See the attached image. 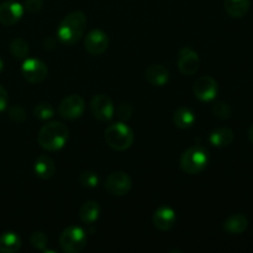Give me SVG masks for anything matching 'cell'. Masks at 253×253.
Returning <instances> with one entry per match:
<instances>
[{
  "label": "cell",
  "instance_id": "1",
  "mask_svg": "<svg viewBox=\"0 0 253 253\" xmlns=\"http://www.w3.org/2000/svg\"><path fill=\"white\" fill-rule=\"evenodd\" d=\"M86 27V16L82 11H72L64 16L57 30L58 40L66 46H72L81 40Z\"/></svg>",
  "mask_w": 253,
  "mask_h": 253
},
{
  "label": "cell",
  "instance_id": "2",
  "mask_svg": "<svg viewBox=\"0 0 253 253\" xmlns=\"http://www.w3.org/2000/svg\"><path fill=\"white\" fill-rule=\"evenodd\" d=\"M68 127L63 123L51 121L42 126L37 135V141L43 150L54 152V151H58L64 147L66 142L68 141Z\"/></svg>",
  "mask_w": 253,
  "mask_h": 253
},
{
  "label": "cell",
  "instance_id": "3",
  "mask_svg": "<svg viewBox=\"0 0 253 253\" xmlns=\"http://www.w3.org/2000/svg\"><path fill=\"white\" fill-rule=\"evenodd\" d=\"M106 143L115 151H126L133 143V131L124 123H115L109 125L104 132Z\"/></svg>",
  "mask_w": 253,
  "mask_h": 253
},
{
  "label": "cell",
  "instance_id": "4",
  "mask_svg": "<svg viewBox=\"0 0 253 253\" xmlns=\"http://www.w3.org/2000/svg\"><path fill=\"white\" fill-rule=\"evenodd\" d=\"M209 153L202 146H193L185 150L180 157V168L187 174H199L207 168Z\"/></svg>",
  "mask_w": 253,
  "mask_h": 253
},
{
  "label": "cell",
  "instance_id": "5",
  "mask_svg": "<svg viewBox=\"0 0 253 253\" xmlns=\"http://www.w3.org/2000/svg\"><path fill=\"white\" fill-rule=\"evenodd\" d=\"M59 246L66 253H79L86 246V235L82 227L69 226L59 236Z\"/></svg>",
  "mask_w": 253,
  "mask_h": 253
},
{
  "label": "cell",
  "instance_id": "6",
  "mask_svg": "<svg viewBox=\"0 0 253 253\" xmlns=\"http://www.w3.org/2000/svg\"><path fill=\"white\" fill-rule=\"evenodd\" d=\"M21 74L29 83L39 84L47 78L48 68L41 59L27 58L21 66Z\"/></svg>",
  "mask_w": 253,
  "mask_h": 253
},
{
  "label": "cell",
  "instance_id": "7",
  "mask_svg": "<svg viewBox=\"0 0 253 253\" xmlns=\"http://www.w3.org/2000/svg\"><path fill=\"white\" fill-rule=\"evenodd\" d=\"M132 187L131 178L128 177L127 173L121 172H113L105 180V189L114 197H124L130 192Z\"/></svg>",
  "mask_w": 253,
  "mask_h": 253
},
{
  "label": "cell",
  "instance_id": "8",
  "mask_svg": "<svg viewBox=\"0 0 253 253\" xmlns=\"http://www.w3.org/2000/svg\"><path fill=\"white\" fill-rule=\"evenodd\" d=\"M85 110V103L81 95L66 96L58 106V114L67 120H74L83 115Z\"/></svg>",
  "mask_w": 253,
  "mask_h": 253
},
{
  "label": "cell",
  "instance_id": "9",
  "mask_svg": "<svg viewBox=\"0 0 253 253\" xmlns=\"http://www.w3.org/2000/svg\"><path fill=\"white\" fill-rule=\"evenodd\" d=\"M90 110L95 119L101 123H106L113 119L115 109L111 99L105 94H96L90 101Z\"/></svg>",
  "mask_w": 253,
  "mask_h": 253
},
{
  "label": "cell",
  "instance_id": "10",
  "mask_svg": "<svg viewBox=\"0 0 253 253\" xmlns=\"http://www.w3.org/2000/svg\"><path fill=\"white\" fill-rule=\"evenodd\" d=\"M109 37L101 30H91L88 32L85 40H84V47L85 51L91 56H99L103 54L108 49Z\"/></svg>",
  "mask_w": 253,
  "mask_h": 253
},
{
  "label": "cell",
  "instance_id": "11",
  "mask_svg": "<svg viewBox=\"0 0 253 253\" xmlns=\"http://www.w3.org/2000/svg\"><path fill=\"white\" fill-rule=\"evenodd\" d=\"M193 91L199 100L211 101L217 94V83L212 77L202 76L195 81Z\"/></svg>",
  "mask_w": 253,
  "mask_h": 253
},
{
  "label": "cell",
  "instance_id": "12",
  "mask_svg": "<svg viewBox=\"0 0 253 253\" xmlns=\"http://www.w3.org/2000/svg\"><path fill=\"white\" fill-rule=\"evenodd\" d=\"M200 66V59L197 52L189 47H184L178 53V68L184 76H193L197 73Z\"/></svg>",
  "mask_w": 253,
  "mask_h": 253
},
{
  "label": "cell",
  "instance_id": "13",
  "mask_svg": "<svg viewBox=\"0 0 253 253\" xmlns=\"http://www.w3.org/2000/svg\"><path fill=\"white\" fill-rule=\"evenodd\" d=\"M24 15V6L14 0H7L0 4V24L12 26L17 24Z\"/></svg>",
  "mask_w": 253,
  "mask_h": 253
},
{
  "label": "cell",
  "instance_id": "14",
  "mask_svg": "<svg viewBox=\"0 0 253 253\" xmlns=\"http://www.w3.org/2000/svg\"><path fill=\"white\" fill-rule=\"evenodd\" d=\"M152 222L156 229H158L160 231H169L175 226L177 215L172 208L160 207L153 212Z\"/></svg>",
  "mask_w": 253,
  "mask_h": 253
},
{
  "label": "cell",
  "instance_id": "15",
  "mask_svg": "<svg viewBox=\"0 0 253 253\" xmlns=\"http://www.w3.org/2000/svg\"><path fill=\"white\" fill-rule=\"evenodd\" d=\"M145 78L151 85L163 86L169 81V71L163 64H152L146 69Z\"/></svg>",
  "mask_w": 253,
  "mask_h": 253
},
{
  "label": "cell",
  "instance_id": "16",
  "mask_svg": "<svg viewBox=\"0 0 253 253\" xmlns=\"http://www.w3.org/2000/svg\"><path fill=\"white\" fill-rule=\"evenodd\" d=\"M35 173L41 179H49L56 173V163L49 156L41 155L35 161Z\"/></svg>",
  "mask_w": 253,
  "mask_h": 253
},
{
  "label": "cell",
  "instance_id": "17",
  "mask_svg": "<svg viewBox=\"0 0 253 253\" xmlns=\"http://www.w3.org/2000/svg\"><path fill=\"white\" fill-rule=\"evenodd\" d=\"M222 227L230 235H241L249 227V220L245 215L235 214L225 220Z\"/></svg>",
  "mask_w": 253,
  "mask_h": 253
},
{
  "label": "cell",
  "instance_id": "18",
  "mask_svg": "<svg viewBox=\"0 0 253 253\" xmlns=\"http://www.w3.org/2000/svg\"><path fill=\"white\" fill-rule=\"evenodd\" d=\"M250 0H225L224 7L229 16L234 19H241L249 12Z\"/></svg>",
  "mask_w": 253,
  "mask_h": 253
},
{
  "label": "cell",
  "instance_id": "19",
  "mask_svg": "<svg viewBox=\"0 0 253 253\" xmlns=\"http://www.w3.org/2000/svg\"><path fill=\"white\" fill-rule=\"evenodd\" d=\"M100 215V207L94 200H88L79 209V219L86 225L94 224Z\"/></svg>",
  "mask_w": 253,
  "mask_h": 253
},
{
  "label": "cell",
  "instance_id": "20",
  "mask_svg": "<svg viewBox=\"0 0 253 253\" xmlns=\"http://www.w3.org/2000/svg\"><path fill=\"white\" fill-rule=\"evenodd\" d=\"M209 141L215 147H226L234 141V131L230 127H219L210 133Z\"/></svg>",
  "mask_w": 253,
  "mask_h": 253
},
{
  "label": "cell",
  "instance_id": "21",
  "mask_svg": "<svg viewBox=\"0 0 253 253\" xmlns=\"http://www.w3.org/2000/svg\"><path fill=\"white\" fill-rule=\"evenodd\" d=\"M173 123L180 130H187L190 128L195 123V115L189 108H182L177 109L174 111V115H173Z\"/></svg>",
  "mask_w": 253,
  "mask_h": 253
},
{
  "label": "cell",
  "instance_id": "22",
  "mask_svg": "<svg viewBox=\"0 0 253 253\" xmlns=\"http://www.w3.org/2000/svg\"><path fill=\"white\" fill-rule=\"evenodd\" d=\"M21 249V239L15 232L9 231L0 235V253H15Z\"/></svg>",
  "mask_w": 253,
  "mask_h": 253
},
{
  "label": "cell",
  "instance_id": "23",
  "mask_svg": "<svg viewBox=\"0 0 253 253\" xmlns=\"http://www.w3.org/2000/svg\"><path fill=\"white\" fill-rule=\"evenodd\" d=\"M29 43H27L26 40L24 39H15L12 40L11 43H10V53L17 59L26 58L29 56Z\"/></svg>",
  "mask_w": 253,
  "mask_h": 253
},
{
  "label": "cell",
  "instance_id": "24",
  "mask_svg": "<svg viewBox=\"0 0 253 253\" xmlns=\"http://www.w3.org/2000/svg\"><path fill=\"white\" fill-rule=\"evenodd\" d=\"M78 182L84 188H95L99 183V178L93 170H84L79 174Z\"/></svg>",
  "mask_w": 253,
  "mask_h": 253
},
{
  "label": "cell",
  "instance_id": "25",
  "mask_svg": "<svg viewBox=\"0 0 253 253\" xmlns=\"http://www.w3.org/2000/svg\"><path fill=\"white\" fill-rule=\"evenodd\" d=\"M34 115L39 120H48L54 115V108L49 103H41L34 108Z\"/></svg>",
  "mask_w": 253,
  "mask_h": 253
},
{
  "label": "cell",
  "instance_id": "26",
  "mask_svg": "<svg viewBox=\"0 0 253 253\" xmlns=\"http://www.w3.org/2000/svg\"><path fill=\"white\" fill-rule=\"evenodd\" d=\"M211 111L215 118L221 119V120H227L231 116V108L225 101H216L212 104Z\"/></svg>",
  "mask_w": 253,
  "mask_h": 253
},
{
  "label": "cell",
  "instance_id": "27",
  "mask_svg": "<svg viewBox=\"0 0 253 253\" xmlns=\"http://www.w3.org/2000/svg\"><path fill=\"white\" fill-rule=\"evenodd\" d=\"M30 242H31V245L35 249L44 251V247L48 245V237L42 231H35L30 236Z\"/></svg>",
  "mask_w": 253,
  "mask_h": 253
},
{
  "label": "cell",
  "instance_id": "28",
  "mask_svg": "<svg viewBox=\"0 0 253 253\" xmlns=\"http://www.w3.org/2000/svg\"><path fill=\"white\" fill-rule=\"evenodd\" d=\"M9 116L15 123H24L26 120V113L20 105H14L9 109Z\"/></svg>",
  "mask_w": 253,
  "mask_h": 253
},
{
  "label": "cell",
  "instance_id": "29",
  "mask_svg": "<svg viewBox=\"0 0 253 253\" xmlns=\"http://www.w3.org/2000/svg\"><path fill=\"white\" fill-rule=\"evenodd\" d=\"M132 111H133V109L130 104L123 103L118 106V109H116V116H118L121 121H126L131 118V115H132Z\"/></svg>",
  "mask_w": 253,
  "mask_h": 253
},
{
  "label": "cell",
  "instance_id": "30",
  "mask_svg": "<svg viewBox=\"0 0 253 253\" xmlns=\"http://www.w3.org/2000/svg\"><path fill=\"white\" fill-rule=\"evenodd\" d=\"M43 6V0H25L24 9L31 14L39 12Z\"/></svg>",
  "mask_w": 253,
  "mask_h": 253
},
{
  "label": "cell",
  "instance_id": "31",
  "mask_svg": "<svg viewBox=\"0 0 253 253\" xmlns=\"http://www.w3.org/2000/svg\"><path fill=\"white\" fill-rule=\"evenodd\" d=\"M7 100H9V96H7L6 89H5L2 85H0V111L6 109Z\"/></svg>",
  "mask_w": 253,
  "mask_h": 253
},
{
  "label": "cell",
  "instance_id": "32",
  "mask_svg": "<svg viewBox=\"0 0 253 253\" xmlns=\"http://www.w3.org/2000/svg\"><path fill=\"white\" fill-rule=\"evenodd\" d=\"M249 140L251 141V143L253 145V124L251 125V127L249 128Z\"/></svg>",
  "mask_w": 253,
  "mask_h": 253
},
{
  "label": "cell",
  "instance_id": "33",
  "mask_svg": "<svg viewBox=\"0 0 253 253\" xmlns=\"http://www.w3.org/2000/svg\"><path fill=\"white\" fill-rule=\"evenodd\" d=\"M2 68H4V62H2V59L0 58V73H1Z\"/></svg>",
  "mask_w": 253,
  "mask_h": 253
}]
</instances>
